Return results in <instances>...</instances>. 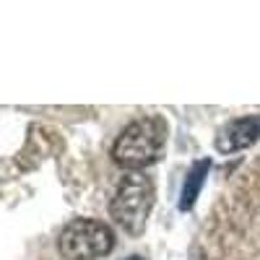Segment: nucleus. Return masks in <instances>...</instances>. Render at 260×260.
Returning a JSON list of instances; mask_svg holds the SVG:
<instances>
[{
    "mask_svg": "<svg viewBox=\"0 0 260 260\" xmlns=\"http://www.w3.org/2000/svg\"><path fill=\"white\" fill-rule=\"evenodd\" d=\"M164 148V125L156 117L130 122L112 146V161L127 172H141L154 164Z\"/></svg>",
    "mask_w": 260,
    "mask_h": 260,
    "instance_id": "nucleus-1",
    "label": "nucleus"
},
{
    "mask_svg": "<svg viewBox=\"0 0 260 260\" xmlns=\"http://www.w3.org/2000/svg\"><path fill=\"white\" fill-rule=\"evenodd\" d=\"M151 208H154V182L143 172H127L110 203L115 224L127 234H141L146 229Z\"/></svg>",
    "mask_w": 260,
    "mask_h": 260,
    "instance_id": "nucleus-2",
    "label": "nucleus"
},
{
    "mask_svg": "<svg viewBox=\"0 0 260 260\" xmlns=\"http://www.w3.org/2000/svg\"><path fill=\"white\" fill-rule=\"evenodd\" d=\"M115 247L112 229L94 219H73L60 234V255L68 260H96Z\"/></svg>",
    "mask_w": 260,
    "mask_h": 260,
    "instance_id": "nucleus-3",
    "label": "nucleus"
},
{
    "mask_svg": "<svg viewBox=\"0 0 260 260\" xmlns=\"http://www.w3.org/2000/svg\"><path fill=\"white\" fill-rule=\"evenodd\" d=\"M257 138H260V117H240L221 127V133L216 136V148L221 154H234V151L252 146Z\"/></svg>",
    "mask_w": 260,
    "mask_h": 260,
    "instance_id": "nucleus-4",
    "label": "nucleus"
},
{
    "mask_svg": "<svg viewBox=\"0 0 260 260\" xmlns=\"http://www.w3.org/2000/svg\"><path fill=\"white\" fill-rule=\"evenodd\" d=\"M208 169H211V161L208 159H201V161H195L192 169L187 172V180H185V187H182V201H180V208L182 211H190L195 198H198V192L206 182V175H208Z\"/></svg>",
    "mask_w": 260,
    "mask_h": 260,
    "instance_id": "nucleus-5",
    "label": "nucleus"
},
{
    "mask_svg": "<svg viewBox=\"0 0 260 260\" xmlns=\"http://www.w3.org/2000/svg\"><path fill=\"white\" fill-rule=\"evenodd\" d=\"M125 260H146V257H141V255H133V257H125Z\"/></svg>",
    "mask_w": 260,
    "mask_h": 260,
    "instance_id": "nucleus-6",
    "label": "nucleus"
}]
</instances>
